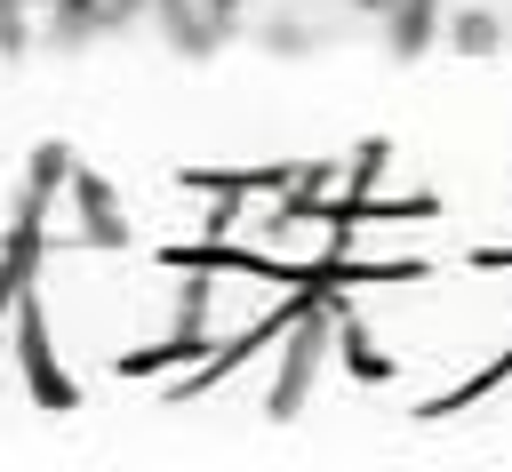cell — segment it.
Returning <instances> with one entry per match:
<instances>
[{
	"label": "cell",
	"instance_id": "cell-1",
	"mask_svg": "<svg viewBox=\"0 0 512 472\" xmlns=\"http://www.w3.org/2000/svg\"><path fill=\"white\" fill-rule=\"evenodd\" d=\"M72 24V0H0V48H40Z\"/></svg>",
	"mask_w": 512,
	"mask_h": 472
},
{
	"label": "cell",
	"instance_id": "cell-2",
	"mask_svg": "<svg viewBox=\"0 0 512 472\" xmlns=\"http://www.w3.org/2000/svg\"><path fill=\"white\" fill-rule=\"evenodd\" d=\"M160 24L176 32V48H208L232 24V0H160Z\"/></svg>",
	"mask_w": 512,
	"mask_h": 472
}]
</instances>
